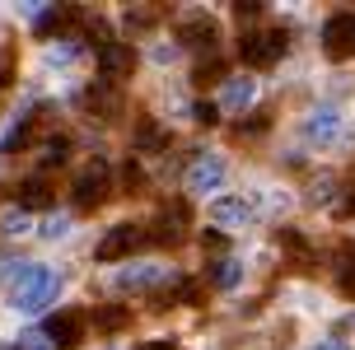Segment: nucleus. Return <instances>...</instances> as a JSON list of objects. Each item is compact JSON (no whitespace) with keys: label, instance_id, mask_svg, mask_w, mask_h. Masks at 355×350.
<instances>
[{"label":"nucleus","instance_id":"15","mask_svg":"<svg viewBox=\"0 0 355 350\" xmlns=\"http://www.w3.org/2000/svg\"><path fill=\"white\" fill-rule=\"evenodd\" d=\"M66 159H71V136H47L42 140V155H37L42 173H47V168H61Z\"/></svg>","mask_w":355,"mask_h":350},{"label":"nucleus","instance_id":"17","mask_svg":"<svg viewBox=\"0 0 355 350\" xmlns=\"http://www.w3.org/2000/svg\"><path fill=\"white\" fill-rule=\"evenodd\" d=\"M126 322H131V308H126V304H112V308H103V313H94V327H98V332H122Z\"/></svg>","mask_w":355,"mask_h":350},{"label":"nucleus","instance_id":"24","mask_svg":"<svg viewBox=\"0 0 355 350\" xmlns=\"http://www.w3.org/2000/svg\"><path fill=\"white\" fill-rule=\"evenodd\" d=\"M192 122H196V126H215V122H220V103H211V98H196V103H192Z\"/></svg>","mask_w":355,"mask_h":350},{"label":"nucleus","instance_id":"14","mask_svg":"<svg viewBox=\"0 0 355 350\" xmlns=\"http://www.w3.org/2000/svg\"><path fill=\"white\" fill-rule=\"evenodd\" d=\"M337 290L346 299H355V247L351 243L337 247Z\"/></svg>","mask_w":355,"mask_h":350},{"label":"nucleus","instance_id":"10","mask_svg":"<svg viewBox=\"0 0 355 350\" xmlns=\"http://www.w3.org/2000/svg\"><path fill=\"white\" fill-rule=\"evenodd\" d=\"M85 107L94 117H103V122H117V117H122V94L107 85V80H98V85L85 89Z\"/></svg>","mask_w":355,"mask_h":350},{"label":"nucleus","instance_id":"7","mask_svg":"<svg viewBox=\"0 0 355 350\" xmlns=\"http://www.w3.org/2000/svg\"><path fill=\"white\" fill-rule=\"evenodd\" d=\"M322 47H327L332 61L355 56V10H341V15H332L322 24Z\"/></svg>","mask_w":355,"mask_h":350},{"label":"nucleus","instance_id":"3","mask_svg":"<svg viewBox=\"0 0 355 350\" xmlns=\"http://www.w3.org/2000/svg\"><path fill=\"white\" fill-rule=\"evenodd\" d=\"M56 290H61V276H56L52 266H28V271H19L15 280V308H24V313H37V308H47L56 299Z\"/></svg>","mask_w":355,"mask_h":350},{"label":"nucleus","instance_id":"30","mask_svg":"<svg viewBox=\"0 0 355 350\" xmlns=\"http://www.w3.org/2000/svg\"><path fill=\"white\" fill-rule=\"evenodd\" d=\"M201 247H206V252H225V234H220V229H206V234H201Z\"/></svg>","mask_w":355,"mask_h":350},{"label":"nucleus","instance_id":"35","mask_svg":"<svg viewBox=\"0 0 355 350\" xmlns=\"http://www.w3.org/2000/svg\"><path fill=\"white\" fill-rule=\"evenodd\" d=\"M10 350H24V346H10Z\"/></svg>","mask_w":355,"mask_h":350},{"label":"nucleus","instance_id":"16","mask_svg":"<svg viewBox=\"0 0 355 350\" xmlns=\"http://www.w3.org/2000/svg\"><path fill=\"white\" fill-rule=\"evenodd\" d=\"M33 131H37V117H24V122L5 136V145H0V155H19V150H28V140H33Z\"/></svg>","mask_w":355,"mask_h":350},{"label":"nucleus","instance_id":"1","mask_svg":"<svg viewBox=\"0 0 355 350\" xmlns=\"http://www.w3.org/2000/svg\"><path fill=\"white\" fill-rule=\"evenodd\" d=\"M285 52H290V33H285L281 24H271V28H243V37H239V56L252 70L276 66Z\"/></svg>","mask_w":355,"mask_h":350},{"label":"nucleus","instance_id":"4","mask_svg":"<svg viewBox=\"0 0 355 350\" xmlns=\"http://www.w3.org/2000/svg\"><path fill=\"white\" fill-rule=\"evenodd\" d=\"M187 225H192L187 201H168V206H159L155 225H150V243L155 247H178L182 238H187Z\"/></svg>","mask_w":355,"mask_h":350},{"label":"nucleus","instance_id":"8","mask_svg":"<svg viewBox=\"0 0 355 350\" xmlns=\"http://www.w3.org/2000/svg\"><path fill=\"white\" fill-rule=\"evenodd\" d=\"M136 70V47L131 42H98V75L107 85H122Z\"/></svg>","mask_w":355,"mask_h":350},{"label":"nucleus","instance_id":"11","mask_svg":"<svg viewBox=\"0 0 355 350\" xmlns=\"http://www.w3.org/2000/svg\"><path fill=\"white\" fill-rule=\"evenodd\" d=\"M220 182H225V164L220 159H196L187 168V192H196V196L220 192Z\"/></svg>","mask_w":355,"mask_h":350},{"label":"nucleus","instance_id":"6","mask_svg":"<svg viewBox=\"0 0 355 350\" xmlns=\"http://www.w3.org/2000/svg\"><path fill=\"white\" fill-rule=\"evenodd\" d=\"M85 332H89V313H80V308H61V313L47 317V341H52V350H75L85 341Z\"/></svg>","mask_w":355,"mask_h":350},{"label":"nucleus","instance_id":"23","mask_svg":"<svg viewBox=\"0 0 355 350\" xmlns=\"http://www.w3.org/2000/svg\"><path fill=\"white\" fill-rule=\"evenodd\" d=\"M239 276H243V266H239V262H215L211 266V280L220 285V290H234V285H239Z\"/></svg>","mask_w":355,"mask_h":350},{"label":"nucleus","instance_id":"29","mask_svg":"<svg viewBox=\"0 0 355 350\" xmlns=\"http://www.w3.org/2000/svg\"><path fill=\"white\" fill-rule=\"evenodd\" d=\"M266 10V0H239V5H234V15L239 19H257Z\"/></svg>","mask_w":355,"mask_h":350},{"label":"nucleus","instance_id":"27","mask_svg":"<svg viewBox=\"0 0 355 350\" xmlns=\"http://www.w3.org/2000/svg\"><path fill=\"white\" fill-rule=\"evenodd\" d=\"M337 220H355V182L341 187V201H337Z\"/></svg>","mask_w":355,"mask_h":350},{"label":"nucleus","instance_id":"2","mask_svg":"<svg viewBox=\"0 0 355 350\" xmlns=\"http://www.w3.org/2000/svg\"><path fill=\"white\" fill-rule=\"evenodd\" d=\"M107 196H112V168H107V159H89L85 168L75 173V182H71V201H75V210L94 215V210L103 206Z\"/></svg>","mask_w":355,"mask_h":350},{"label":"nucleus","instance_id":"32","mask_svg":"<svg viewBox=\"0 0 355 350\" xmlns=\"http://www.w3.org/2000/svg\"><path fill=\"white\" fill-rule=\"evenodd\" d=\"M66 234V220H52V225H42V238H61Z\"/></svg>","mask_w":355,"mask_h":350},{"label":"nucleus","instance_id":"33","mask_svg":"<svg viewBox=\"0 0 355 350\" xmlns=\"http://www.w3.org/2000/svg\"><path fill=\"white\" fill-rule=\"evenodd\" d=\"M141 350H178V341H145Z\"/></svg>","mask_w":355,"mask_h":350},{"label":"nucleus","instance_id":"18","mask_svg":"<svg viewBox=\"0 0 355 350\" xmlns=\"http://www.w3.org/2000/svg\"><path fill=\"white\" fill-rule=\"evenodd\" d=\"M159 276H164L159 266H131V271L117 276V285H122V290H145V285H155Z\"/></svg>","mask_w":355,"mask_h":350},{"label":"nucleus","instance_id":"26","mask_svg":"<svg viewBox=\"0 0 355 350\" xmlns=\"http://www.w3.org/2000/svg\"><path fill=\"white\" fill-rule=\"evenodd\" d=\"M24 229H28V210H10V215H5V225H0V234H10V238H19Z\"/></svg>","mask_w":355,"mask_h":350},{"label":"nucleus","instance_id":"31","mask_svg":"<svg viewBox=\"0 0 355 350\" xmlns=\"http://www.w3.org/2000/svg\"><path fill=\"white\" fill-rule=\"evenodd\" d=\"M19 341H24V350H52L47 332H28V336H19Z\"/></svg>","mask_w":355,"mask_h":350},{"label":"nucleus","instance_id":"28","mask_svg":"<svg viewBox=\"0 0 355 350\" xmlns=\"http://www.w3.org/2000/svg\"><path fill=\"white\" fill-rule=\"evenodd\" d=\"M122 182H126V192H131V187H141V182H145V177H141V164H136V155H131V159L122 164Z\"/></svg>","mask_w":355,"mask_h":350},{"label":"nucleus","instance_id":"22","mask_svg":"<svg viewBox=\"0 0 355 350\" xmlns=\"http://www.w3.org/2000/svg\"><path fill=\"white\" fill-rule=\"evenodd\" d=\"M192 80H196L201 89H206V85H220V80H225V61H220V56H211V61H201V66L192 70Z\"/></svg>","mask_w":355,"mask_h":350},{"label":"nucleus","instance_id":"25","mask_svg":"<svg viewBox=\"0 0 355 350\" xmlns=\"http://www.w3.org/2000/svg\"><path fill=\"white\" fill-rule=\"evenodd\" d=\"M332 126H337V107H318L313 122H309V136H327Z\"/></svg>","mask_w":355,"mask_h":350},{"label":"nucleus","instance_id":"20","mask_svg":"<svg viewBox=\"0 0 355 350\" xmlns=\"http://www.w3.org/2000/svg\"><path fill=\"white\" fill-rule=\"evenodd\" d=\"M71 19H75L71 5H66V10H47V15H37V33H42V37H52V33H61V28H66Z\"/></svg>","mask_w":355,"mask_h":350},{"label":"nucleus","instance_id":"9","mask_svg":"<svg viewBox=\"0 0 355 350\" xmlns=\"http://www.w3.org/2000/svg\"><path fill=\"white\" fill-rule=\"evenodd\" d=\"M178 42L182 47H196V52H215V42H220V24L211 15H187L178 24Z\"/></svg>","mask_w":355,"mask_h":350},{"label":"nucleus","instance_id":"13","mask_svg":"<svg viewBox=\"0 0 355 350\" xmlns=\"http://www.w3.org/2000/svg\"><path fill=\"white\" fill-rule=\"evenodd\" d=\"M248 215H252V206L243 201V196H220V201L211 206L215 225H248Z\"/></svg>","mask_w":355,"mask_h":350},{"label":"nucleus","instance_id":"34","mask_svg":"<svg viewBox=\"0 0 355 350\" xmlns=\"http://www.w3.org/2000/svg\"><path fill=\"white\" fill-rule=\"evenodd\" d=\"M313 350H346V341H322V346H313Z\"/></svg>","mask_w":355,"mask_h":350},{"label":"nucleus","instance_id":"12","mask_svg":"<svg viewBox=\"0 0 355 350\" xmlns=\"http://www.w3.org/2000/svg\"><path fill=\"white\" fill-rule=\"evenodd\" d=\"M52 206V182L47 173H33L19 182V210H47Z\"/></svg>","mask_w":355,"mask_h":350},{"label":"nucleus","instance_id":"21","mask_svg":"<svg viewBox=\"0 0 355 350\" xmlns=\"http://www.w3.org/2000/svg\"><path fill=\"white\" fill-rule=\"evenodd\" d=\"M168 136H164L155 122H141V136H136V155H150V150H164Z\"/></svg>","mask_w":355,"mask_h":350},{"label":"nucleus","instance_id":"19","mask_svg":"<svg viewBox=\"0 0 355 350\" xmlns=\"http://www.w3.org/2000/svg\"><path fill=\"white\" fill-rule=\"evenodd\" d=\"M252 103V80H225V107L243 112Z\"/></svg>","mask_w":355,"mask_h":350},{"label":"nucleus","instance_id":"5","mask_svg":"<svg viewBox=\"0 0 355 350\" xmlns=\"http://www.w3.org/2000/svg\"><path fill=\"white\" fill-rule=\"evenodd\" d=\"M141 243H150V229H141V225H131V220H126V225L107 229L103 243L94 247V257H98V262H122V257H131Z\"/></svg>","mask_w":355,"mask_h":350}]
</instances>
